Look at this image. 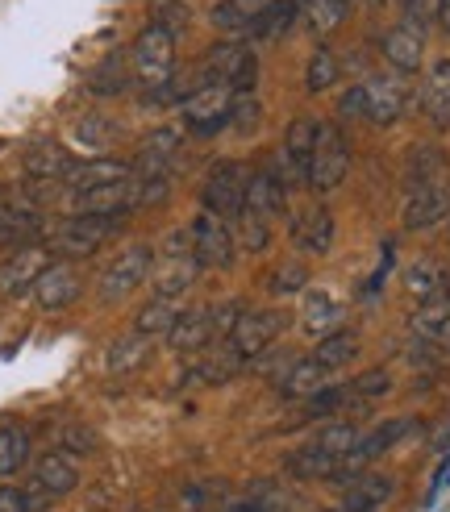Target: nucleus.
<instances>
[{"instance_id":"1","label":"nucleus","mask_w":450,"mask_h":512,"mask_svg":"<svg viewBox=\"0 0 450 512\" xmlns=\"http://www.w3.org/2000/svg\"><path fill=\"white\" fill-rule=\"evenodd\" d=\"M200 259H196V246H192V225H180L159 242L155 250V263H150V288L163 300L184 296L196 279H200Z\"/></svg>"},{"instance_id":"2","label":"nucleus","mask_w":450,"mask_h":512,"mask_svg":"<svg viewBox=\"0 0 450 512\" xmlns=\"http://www.w3.org/2000/svg\"><path fill=\"white\" fill-rule=\"evenodd\" d=\"M134 84L150 96V92H163L175 80V38L159 25H146V30L134 38Z\"/></svg>"},{"instance_id":"3","label":"nucleus","mask_w":450,"mask_h":512,"mask_svg":"<svg viewBox=\"0 0 450 512\" xmlns=\"http://www.w3.org/2000/svg\"><path fill=\"white\" fill-rule=\"evenodd\" d=\"M150 263H155V250H150L146 242L125 246L117 259L105 271H100V300L121 304L134 288H142L146 279H150Z\"/></svg>"},{"instance_id":"4","label":"nucleus","mask_w":450,"mask_h":512,"mask_svg":"<svg viewBox=\"0 0 450 512\" xmlns=\"http://www.w3.org/2000/svg\"><path fill=\"white\" fill-rule=\"evenodd\" d=\"M350 171V142L338 125H321L317 146H313V163H309V188L313 192H334Z\"/></svg>"},{"instance_id":"5","label":"nucleus","mask_w":450,"mask_h":512,"mask_svg":"<svg viewBox=\"0 0 450 512\" xmlns=\"http://www.w3.org/2000/svg\"><path fill=\"white\" fill-rule=\"evenodd\" d=\"M284 325H288V317L280 309H242V317L230 329L225 346H230L242 363H250V358H259L275 338L284 334Z\"/></svg>"},{"instance_id":"6","label":"nucleus","mask_w":450,"mask_h":512,"mask_svg":"<svg viewBox=\"0 0 450 512\" xmlns=\"http://www.w3.org/2000/svg\"><path fill=\"white\" fill-rule=\"evenodd\" d=\"M246 179L250 171L234 159H225V163H213L209 167V179H205V192H200V200H205V209L225 217V221H234L242 209H246Z\"/></svg>"},{"instance_id":"7","label":"nucleus","mask_w":450,"mask_h":512,"mask_svg":"<svg viewBox=\"0 0 450 512\" xmlns=\"http://www.w3.org/2000/svg\"><path fill=\"white\" fill-rule=\"evenodd\" d=\"M234 109V92L225 84H200L184 96V125L192 134H217L230 125Z\"/></svg>"},{"instance_id":"8","label":"nucleus","mask_w":450,"mask_h":512,"mask_svg":"<svg viewBox=\"0 0 450 512\" xmlns=\"http://www.w3.org/2000/svg\"><path fill=\"white\" fill-rule=\"evenodd\" d=\"M192 246H196V259L200 267H230L234 263V254H238V234H234V225L217 217V213H200L192 221Z\"/></svg>"},{"instance_id":"9","label":"nucleus","mask_w":450,"mask_h":512,"mask_svg":"<svg viewBox=\"0 0 450 512\" xmlns=\"http://www.w3.org/2000/svg\"><path fill=\"white\" fill-rule=\"evenodd\" d=\"M117 229H121V217H67L55 229V242H50V250L80 259V254H92V250L105 246Z\"/></svg>"},{"instance_id":"10","label":"nucleus","mask_w":450,"mask_h":512,"mask_svg":"<svg viewBox=\"0 0 450 512\" xmlns=\"http://www.w3.org/2000/svg\"><path fill=\"white\" fill-rule=\"evenodd\" d=\"M138 213V175L125 184L109 188H92V192H75L71 196V217H130Z\"/></svg>"},{"instance_id":"11","label":"nucleus","mask_w":450,"mask_h":512,"mask_svg":"<svg viewBox=\"0 0 450 512\" xmlns=\"http://www.w3.org/2000/svg\"><path fill=\"white\" fill-rule=\"evenodd\" d=\"M321 125L313 117H296L284 134V167L275 171L288 184H309V163H313V146H317Z\"/></svg>"},{"instance_id":"12","label":"nucleus","mask_w":450,"mask_h":512,"mask_svg":"<svg viewBox=\"0 0 450 512\" xmlns=\"http://www.w3.org/2000/svg\"><path fill=\"white\" fill-rule=\"evenodd\" d=\"M50 267V246H21L13 250L5 263H0V296H25V292H34L38 284V275Z\"/></svg>"},{"instance_id":"13","label":"nucleus","mask_w":450,"mask_h":512,"mask_svg":"<svg viewBox=\"0 0 450 512\" xmlns=\"http://www.w3.org/2000/svg\"><path fill=\"white\" fill-rule=\"evenodd\" d=\"M405 109H409V88L392 80V75H371L363 84V121L392 125Z\"/></svg>"},{"instance_id":"14","label":"nucleus","mask_w":450,"mask_h":512,"mask_svg":"<svg viewBox=\"0 0 450 512\" xmlns=\"http://www.w3.org/2000/svg\"><path fill=\"white\" fill-rule=\"evenodd\" d=\"M80 292H84V279H80V271H75L71 263H50L38 275V284H34V300L42 304L46 313L71 309V304L80 300Z\"/></svg>"},{"instance_id":"15","label":"nucleus","mask_w":450,"mask_h":512,"mask_svg":"<svg viewBox=\"0 0 450 512\" xmlns=\"http://www.w3.org/2000/svg\"><path fill=\"white\" fill-rule=\"evenodd\" d=\"M134 163L130 159H88V163H75L67 171L63 184L71 192H92V188H109V184H125V179H134Z\"/></svg>"},{"instance_id":"16","label":"nucleus","mask_w":450,"mask_h":512,"mask_svg":"<svg viewBox=\"0 0 450 512\" xmlns=\"http://www.w3.org/2000/svg\"><path fill=\"white\" fill-rule=\"evenodd\" d=\"M175 354H205L217 342V329H213V309H184L175 329L167 334Z\"/></svg>"},{"instance_id":"17","label":"nucleus","mask_w":450,"mask_h":512,"mask_svg":"<svg viewBox=\"0 0 450 512\" xmlns=\"http://www.w3.org/2000/svg\"><path fill=\"white\" fill-rule=\"evenodd\" d=\"M34 488H38L42 496H50V500L75 492V488H80V467H75V458L63 454V450L42 454L38 467H34Z\"/></svg>"},{"instance_id":"18","label":"nucleus","mask_w":450,"mask_h":512,"mask_svg":"<svg viewBox=\"0 0 450 512\" xmlns=\"http://www.w3.org/2000/svg\"><path fill=\"white\" fill-rule=\"evenodd\" d=\"M292 242L309 254H325L334 246V217L325 204H309V209H300L292 217Z\"/></svg>"},{"instance_id":"19","label":"nucleus","mask_w":450,"mask_h":512,"mask_svg":"<svg viewBox=\"0 0 450 512\" xmlns=\"http://www.w3.org/2000/svg\"><path fill=\"white\" fill-rule=\"evenodd\" d=\"M450 217V184H425L413 188L405 200V229H430Z\"/></svg>"},{"instance_id":"20","label":"nucleus","mask_w":450,"mask_h":512,"mask_svg":"<svg viewBox=\"0 0 450 512\" xmlns=\"http://www.w3.org/2000/svg\"><path fill=\"white\" fill-rule=\"evenodd\" d=\"M284 204H288V188H284V179L275 175V167L250 171V179H246V209L250 213L275 221V217L284 213Z\"/></svg>"},{"instance_id":"21","label":"nucleus","mask_w":450,"mask_h":512,"mask_svg":"<svg viewBox=\"0 0 450 512\" xmlns=\"http://www.w3.org/2000/svg\"><path fill=\"white\" fill-rule=\"evenodd\" d=\"M384 59L396 67V71H417L421 59H425V34L421 25L413 21H400L384 34Z\"/></svg>"},{"instance_id":"22","label":"nucleus","mask_w":450,"mask_h":512,"mask_svg":"<svg viewBox=\"0 0 450 512\" xmlns=\"http://www.w3.org/2000/svg\"><path fill=\"white\" fill-rule=\"evenodd\" d=\"M396 492V479L392 475H380V471H363L355 483L346 488V500H342V512H380Z\"/></svg>"},{"instance_id":"23","label":"nucleus","mask_w":450,"mask_h":512,"mask_svg":"<svg viewBox=\"0 0 450 512\" xmlns=\"http://www.w3.org/2000/svg\"><path fill=\"white\" fill-rule=\"evenodd\" d=\"M175 150H180V130H175V125H163V130H155V134L142 138L138 155H134L130 163H134L138 175H163L167 163L175 159Z\"/></svg>"},{"instance_id":"24","label":"nucleus","mask_w":450,"mask_h":512,"mask_svg":"<svg viewBox=\"0 0 450 512\" xmlns=\"http://www.w3.org/2000/svg\"><path fill=\"white\" fill-rule=\"evenodd\" d=\"M71 167H75V159L67 155V146H59V142H38V146L25 150V175L42 179V184H55V179L63 184Z\"/></svg>"},{"instance_id":"25","label":"nucleus","mask_w":450,"mask_h":512,"mask_svg":"<svg viewBox=\"0 0 450 512\" xmlns=\"http://www.w3.org/2000/svg\"><path fill=\"white\" fill-rule=\"evenodd\" d=\"M421 109L430 117L438 130L450 125V59H438L425 75V88H421Z\"/></svg>"},{"instance_id":"26","label":"nucleus","mask_w":450,"mask_h":512,"mask_svg":"<svg viewBox=\"0 0 450 512\" xmlns=\"http://www.w3.org/2000/svg\"><path fill=\"white\" fill-rule=\"evenodd\" d=\"M300 325H305L313 338H330V334H338V325H342V304L330 292H309L305 309H300Z\"/></svg>"},{"instance_id":"27","label":"nucleus","mask_w":450,"mask_h":512,"mask_svg":"<svg viewBox=\"0 0 450 512\" xmlns=\"http://www.w3.org/2000/svg\"><path fill=\"white\" fill-rule=\"evenodd\" d=\"M330 375H334V371H325L317 358H300V363H292V367L284 371L280 392L292 396V400H309V396H317L321 388H330Z\"/></svg>"},{"instance_id":"28","label":"nucleus","mask_w":450,"mask_h":512,"mask_svg":"<svg viewBox=\"0 0 450 512\" xmlns=\"http://www.w3.org/2000/svg\"><path fill=\"white\" fill-rule=\"evenodd\" d=\"M150 354H155V338H142V334H125V338H117L113 346H109V371L113 375H134V371H142L146 363H150Z\"/></svg>"},{"instance_id":"29","label":"nucleus","mask_w":450,"mask_h":512,"mask_svg":"<svg viewBox=\"0 0 450 512\" xmlns=\"http://www.w3.org/2000/svg\"><path fill=\"white\" fill-rule=\"evenodd\" d=\"M180 313L184 309H175V300H163V296H155V300H146L142 309L134 313V334H142V338H167L171 329H175V321H180Z\"/></svg>"},{"instance_id":"30","label":"nucleus","mask_w":450,"mask_h":512,"mask_svg":"<svg viewBox=\"0 0 450 512\" xmlns=\"http://www.w3.org/2000/svg\"><path fill=\"white\" fill-rule=\"evenodd\" d=\"M334 467H338V458L334 454H325L321 446H300V450H292L288 454V463H284V471L292 475V479H330L334 475Z\"/></svg>"},{"instance_id":"31","label":"nucleus","mask_w":450,"mask_h":512,"mask_svg":"<svg viewBox=\"0 0 450 512\" xmlns=\"http://www.w3.org/2000/svg\"><path fill=\"white\" fill-rule=\"evenodd\" d=\"M292 21H296V0H267L263 13L255 17V25H250V34L259 42H275L292 30Z\"/></svg>"},{"instance_id":"32","label":"nucleus","mask_w":450,"mask_h":512,"mask_svg":"<svg viewBox=\"0 0 450 512\" xmlns=\"http://www.w3.org/2000/svg\"><path fill=\"white\" fill-rule=\"evenodd\" d=\"M117 125L113 121H105V117H84V121H75V130H71V138L80 142V146H88L92 150V159H109V146H117Z\"/></svg>"},{"instance_id":"33","label":"nucleus","mask_w":450,"mask_h":512,"mask_svg":"<svg viewBox=\"0 0 450 512\" xmlns=\"http://www.w3.org/2000/svg\"><path fill=\"white\" fill-rule=\"evenodd\" d=\"M446 184V155L438 146H413L409 155V188Z\"/></svg>"},{"instance_id":"34","label":"nucleus","mask_w":450,"mask_h":512,"mask_svg":"<svg viewBox=\"0 0 450 512\" xmlns=\"http://www.w3.org/2000/svg\"><path fill=\"white\" fill-rule=\"evenodd\" d=\"M267 0H221V5L213 9V25L225 34H242L255 25V17L263 13Z\"/></svg>"},{"instance_id":"35","label":"nucleus","mask_w":450,"mask_h":512,"mask_svg":"<svg viewBox=\"0 0 450 512\" xmlns=\"http://www.w3.org/2000/svg\"><path fill=\"white\" fill-rule=\"evenodd\" d=\"M450 329V300L434 296V300H421V309L413 313V334L425 342H438Z\"/></svg>"},{"instance_id":"36","label":"nucleus","mask_w":450,"mask_h":512,"mask_svg":"<svg viewBox=\"0 0 450 512\" xmlns=\"http://www.w3.org/2000/svg\"><path fill=\"white\" fill-rule=\"evenodd\" d=\"M355 354H359V334H350V329H338V334L321 338V346L313 350V358H317V363H321L325 371H338V367H346Z\"/></svg>"},{"instance_id":"37","label":"nucleus","mask_w":450,"mask_h":512,"mask_svg":"<svg viewBox=\"0 0 450 512\" xmlns=\"http://www.w3.org/2000/svg\"><path fill=\"white\" fill-rule=\"evenodd\" d=\"M350 9H355V0H309V30L313 34H334L338 25L350 17Z\"/></svg>"},{"instance_id":"38","label":"nucleus","mask_w":450,"mask_h":512,"mask_svg":"<svg viewBox=\"0 0 450 512\" xmlns=\"http://www.w3.org/2000/svg\"><path fill=\"white\" fill-rule=\"evenodd\" d=\"M150 25H159V30H167L171 38H180L188 25H192V9L188 0H150Z\"/></svg>"},{"instance_id":"39","label":"nucleus","mask_w":450,"mask_h":512,"mask_svg":"<svg viewBox=\"0 0 450 512\" xmlns=\"http://www.w3.org/2000/svg\"><path fill=\"white\" fill-rule=\"evenodd\" d=\"M25 458H30V433L17 429V425L0 429V479L17 475L25 467Z\"/></svg>"},{"instance_id":"40","label":"nucleus","mask_w":450,"mask_h":512,"mask_svg":"<svg viewBox=\"0 0 450 512\" xmlns=\"http://www.w3.org/2000/svg\"><path fill=\"white\" fill-rule=\"evenodd\" d=\"M234 234H238V246H242V250L263 254V250L271 246V221L259 217V213H250V209H242V213L234 217Z\"/></svg>"},{"instance_id":"41","label":"nucleus","mask_w":450,"mask_h":512,"mask_svg":"<svg viewBox=\"0 0 450 512\" xmlns=\"http://www.w3.org/2000/svg\"><path fill=\"white\" fill-rule=\"evenodd\" d=\"M442 267L434 263V259H417L409 271H405V288L417 296V300H434V296H442Z\"/></svg>"},{"instance_id":"42","label":"nucleus","mask_w":450,"mask_h":512,"mask_svg":"<svg viewBox=\"0 0 450 512\" xmlns=\"http://www.w3.org/2000/svg\"><path fill=\"white\" fill-rule=\"evenodd\" d=\"M338 55H334V50L330 46H321L317 50V55L309 59V71H305V88L317 96V92H325V88H334L338 84Z\"/></svg>"},{"instance_id":"43","label":"nucleus","mask_w":450,"mask_h":512,"mask_svg":"<svg viewBox=\"0 0 450 512\" xmlns=\"http://www.w3.org/2000/svg\"><path fill=\"white\" fill-rule=\"evenodd\" d=\"M313 446H321L325 454H334V458H346L350 450L359 446V429L350 425V421H334V425H325V429L317 433Z\"/></svg>"},{"instance_id":"44","label":"nucleus","mask_w":450,"mask_h":512,"mask_svg":"<svg viewBox=\"0 0 450 512\" xmlns=\"http://www.w3.org/2000/svg\"><path fill=\"white\" fill-rule=\"evenodd\" d=\"M125 63L121 59H109V63H100L96 71H92V80H88V88L96 92V96H117V92H125Z\"/></svg>"},{"instance_id":"45","label":"nucleus","mask_w":450,"mask_h":512,"mask_svg":"<svg viewBox=\"0 0 450 512\" xmlns=\"http://www.w3.org/2000/svg\"><path fill=\"white\" fill-rule=\"evenodd\" d=\"M350 400V388H321L317 396H309V404H305V417L309 421H321V417H330V413H338V408Z\"/></svg>"},{"instance_id":"46","label":"nucleus","mask_w":450,"mask_h":512,"mask_svg":"<svg viewBox=\"0 0 450 512\" xmlns=\"http://www.w3.org/2000/svg\"><path fill=\"white\" fill-rule=\"evenodd\" d=\"M305 279H309V271L300 267V263H284V267H275V271L267 275V288H271L275 296H288V292L305 288Z\"/></svg>"},{"instance_id":"47","label":"nucleus","mask_w":450,"mask_h":512,"mask_svg":"<svg viewBox=\"0 0 450 512\" xmlns=\"http://www.w3.org/2000/svg\"><path fill=\"white\" fill-rule=\"evenodd\" d=\"M55 446H59L63 454H92V450H96V433L84 429V425H63V429L55 433Z\"/></svg>"},{"instance_id":"48","label":"nucleus","mask_w":450,"mask_h":512,"mask_svg":"<svg viewBox=\"0 0 450 512\" xmlns=\"http://www.w3.org/2000/svg\"><path fill=\"white\" fill-rule=\"evenodd\" d=\"M263 121V105L255 96H234V109H230V125L238 134H250L255 125Z\"/></svg>"},{"instance_id":"49","label":"nucleus","mask_w":450,"mask_h":512,"mask_svg":"<svg viewBox=\"0 0 450 512\" xmlns=\"http://www.w3.org/2000/svg\"><path fill=\"white\" fill-rule=\"evenodd\" d=\"M388 388H392L388 371H367V375H359L355 383H350V400H375V396H384Z\"/></svg>"},{"instance_id":"50","label":"nucleus","mask_w":450,"mask_h":512,"mask_svg":"<svg viewBox=\"0 0 450 512\" xmlns=\"http://www.w3.org/2000/svg\"><path fill=\"white\" fill-rule=\"evenodd\" d=\"M238 317H242V304H238V300L217 304V309H213V329H217V338H230V329L238 325Z\"/></svg>"},{"instance_id":"51","label":"nucleus","mask_w":450,"mask_h":512,"mask_svg":"<svg viewBox=\"0 0 450 512\" xmlns=\"http://www.w3.org/2000/svg\"><path fill=\"white\" fill-rule=\"evenodd\" d=\"M405 5V21L413 25H425L430 17H438V0H400Z\"/></svg>"},{"instance_id":"52","label":"nucleus","mask_w":450,"mask_h":512,"mask_svg":"<svg viewBox=\"0 0 450 512\" xmlns=\"http://www.w3.org/2000/svg\"><path fill=\"white\" fill-rule=\"evenodd\" d=\"M0 512H34V500L21 488H0Z\"/></svg>"},{"instance_id":"53","label":"nucleus","mask_w":450,"mask_h":512,"mask_svg":"<svg viewBox=\"0 0 450 512\" xmlns=\"http://www.w3.org/2000/svg\"><path fill=\"white\" fill-rule=\"evenodd\" d=\"M338 113L346 117V121H359L363 117V84H355L342 100H338Z\"/></svg>"},{"instance_id":"54","label":"nucleus","mask_w":450,"mask_h":512,"mask_svg":"<svg viewBox=\"0 0 450 512\" xmlns=\"http://www.w3.org/2000/svg\"><path fill=\"white\" fill-rule=\"evenodd\" d=\"M446 488H450V458H446V463H442V471L434 475V483H430V496H425V500H430V504H434V500H438V496H442Z\"/></svg>"},{"instance_id":"55","label":"nucleus","mask_w":450,"mask_h":512,"mask_svg":"<svg viewBox=\"0 0 450 512\" xmlns=\"http://www.w3.org/2000/svg\"><path fill=\"white\" fill-rule=\"evenodd\" d=\"M434 21L450 34V0H438V17H434Z\"/></svg>"},{"instance_id":"56","label":"nucleus","mask_w":450,"mask_h":512,"mask_svg":"<svg viewBox=\"0 0 450 512\" xmlns=\"http://www.w3.org/2000/svg\"><path fill=\"white\" fill-rule=\"evenodd\" d=\"M442 296H446V300H450V275H446V279H442Z\"/></svg>"},{"instance_id":"57","label":"nucleus","mask_w":450,"mask_h":512,"mask_svg":"<svg viewBox=\"0 0 450 512\" xmlns=\"http://www.w3.org/2000/svg\"><path fill=\"white\" fill-rule=\"evenodd\" d=\"M442 346H446V350H450V329H446V334H442Z\"/></svg>"},{"instance_id":"58","label":"nucleus","mask_w":450,"mask_h":512,"mask_svg":"<svg viewBox=\"0 0 450 512\" xmlns=\"http://www.w3.org/2000/svg\"><path fill=\"white\" fill-rule=\"evenodd\" d=\"M367 5H384V0H367Z\"/></svg>"}]
</instances>
